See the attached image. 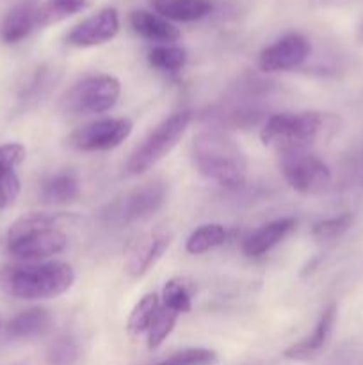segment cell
Segmentation results:
<instances>
[{
	"instance_id": "2",
	"label": "cell",
	"mask_w": 363,
	"mask_h": 365,
	"mask_svg": "<svg viewBox=\"0 0 363 365\" xmlns=\"http://www.w3.org/2000/svg\"><path fill=\"white\" fill-rule=\"evenodd\" d=\"M64 214L28 212L18 217L7 232V252L18 260L48 259L66 250L68 237L59 230Z\"/></svg>"
},
{
	"instance_id": "13",
	"label": "cell",
	"mask_w": 363,
	"mask_h": 365,
	"mask_svg": "<svg viewBox=\"0 0 363 365\" xmlns=\"http://www.w3.org/2000/svg\"><path fill=\"white\" fill-rule=\"evenodd\" d=\"M171 245V234L167 232H152L135 242L134 250L130 252L127 260V273L132 278H139L148 273L153 266L160 260L167 246Z\"/></svg>"
},
{
	"instance_id": "5",
	"label": "cell",
	"mask_w": 363,
	"mask_h": 365,
	"mask_svg": "<svg viewBox=\"0 0 363 365\" xmlns=\"http://www.w3.org/2000/svg\"><path fill=\"white\" fill-rule=\"evenodd\" d=\"M167 196L166 184L160 180L148 182L116 196L102 209V221L110 227H130L152 217L164 205Z\"/></svg>"
},
{
	"instance_id": "18",
	"label": "cell",
	"mask_w": 363,
	"mask_h": 365,
	"mask_svg": "<svg viewBox=\"0 0 363 365\" xmlns=\"http://www.w3.org/2000/svg\"><path fill=\"white\" fill-rule=\"evenodd\" d=\"M52 327V316L45 309H28L18 314L6 327L7 335L11 339H36Z\"/></svg>"
},
{
	"instance_id": "28",
	"label": "cell",
	"mask_w": 363,
	"mask_h": 365,
	"mask_svg": "<svg viewBox=\"0 0 363 365\" xmlns=\"http://www.w3.org/2000/svg\"><path fill=\"white\" fill-rule=\"evenodd\" d=\"M217 355L212 349L205 348H189L184 351L174 353L162 365H212Z\"/></svg>"
},
{
	"instance_id": "3",
	"label": "cell",
	"mask_w": 363,
	"mask_h": 365,
	"mask_svg": "<svg viewBox=\"0 0 363 365\" xmlns=\"http://www.w3.org/2000/svg\"><path fill=\"white\" fill-rule=\"evenodd\" d=\"M75 273L66 262L16 264L0 269V291L18 299H52L73 285Z\"/></svg>"
},
{
	"instance_id": "24",
	"label": "cell",
	"mask_w": 363,
	"mask_h": 365,
	"mask_svg": "<svg viewBox=\"0 0 363 365\" xmlns=\"http://www.w3.org/2000/svg\"><path fill=\"white\" fill-rule=\"evenodd\" d=\"M148 61L157 70L180 71L187 63V53L180 46H155L153 50H149Z\"/></svg>"
},
{
	"instance_id": "14",
	"label": "cell",
	"mask_w": 363,
	"mask_h": 365,
	"mask_svg": "<svg viewBox=\"0 0 363 365\" xmlns=\"http://www.w3.org/2000/svg\"><path fill=\"white\" fill-rule=\"evenodd\" d=\"M335 323H337V305L333 303V305H330L324 310L315 330H313L310 337L302 339V341L295 342L290 348L285 349V359L305 362V360H313L315 356H319L322 349L326 348L327 341H330Z\"/></svg>"
},
{
	"instance_id": "10",
	"label": "cell",
	"mask_w": 363,
	"mask_h": 365,
	"mask_svg": "<svg viewBox=\"0 0 363 365\" xmlns=\"http://www.w3.org/2000/svg\"><path fill=\"white\" fill-rule=\"evenodd\" d=\"M310 41L302 34H287L260 53L258 64L267 73L288 71L301 66L310 56Z\"/></svg>"
},
{
	"instance_id": "29",
	"label": "cell",
	"mask_w": 363,
	"mask_h": 365,
	"mask_svg": "<svg viewBox=\"0 0 363 365\" xmlns=\"http://www.w3.org/2000/svg\"><path fill=\"white\" fill-rule=\"evenodd\" d=\"M25 155H27V150L20 143L0 145V178L9 173H14V168L23 163Z\"/></svg>"
},
{
	"instance_id": "19",
	"label": "cell",
	"mask_w": 363,
	"mask_h": 365,
	"mask_svg": "<svg viewBox=\"0 0 363 365\" xmlns=\"http://www.w3.org/2000/svg\"><path fill=\"white\" fill-rule=\"evenodd\" d=\"M80 195L78 178L70 171H63L46 178L41 185V200L46 205H66Z\"/></svg>"
},
{
	"instance_id": "6",
	"label": "cell",
	"mask_w": 363,
	"mask_h": 365,
	"mask_svg": "<svg viewBox=\"0 0 363 365\" xmlns=\"http://www.w3.org/2000/svg\"><path fill=\"white\" fill-rule=\"evenodd\" d=\"M121 95V84L107 73L89 75L71 86L60 100V109L75 116H93L112 109Z\"/></svg>"
},
{
	"instance_id": "12",
	"label": "cell",
	"mask_w": 363,
	"mask_h": 365,
	"mask_svg": "<svg viewBox=\"0 0 363 365\" xmlns=\"http://www.w3.org/2000/svg\"><path fill=\"white\" fill-rule=\"evenodd\" d=\"M39 0H21L14 4L0 24V39L7 45L20 43L39 27Z\"/></svg>"
},
{
	"instance_id": "7",
	"label": "cell",
	"mask_w": 363,
	"mask_h": 365,
	"mask_svg": "<svg viewBox=\"0 0 363 365\" xmlns=\"http://www.w3.org/2000/svg\"><path fill=\"white\" fill-rule=\"evenodd\" d=\"M192 113L191 110H182L173 114L167 120H164L148 138L144 139L141 146L132 153L128 159L127 170L130 175H142L152 170L157 163L164 159L178 143L184 138L185 130L191 125Z\"/></svg>"
},
{
	"instance_id": "4",
	"label": "cell",
	"mask_w": 363,
	"mask_h": 365,
	"mask_svg": "<svg viewBox=\"0 0 363 365\" xmlns=\"http://www.w3.org/2000/svg\"><path fill=\"white\" fill-rule=\"evenodd\" d=\"M338 118L327 113L299 114H273L262 127L260 138L267 146H276L280 150L305 148L315 145L319 139L333 134L338 127Z\"/></svg>"
},
{
	"instance_id": "22",
	"label": "cell",
	"mask_w": 363,
	"mask_h": 365,
	"mask_svg": "<svg viewBox=\"0 0 363 365\" xmlns=\"http://www.w3.org/2000/svg\"><path fill=\"white\" fill-rule=\"evenodd\" d=\"M224 241H226V230H224L223 225L209 223L201 225L189 235L185 248L192 255H201V253L224 245Z\"/></svg>"
},
{
	"instance_id": "1",
	"label": "cell",
	"mask_w": 363,
	"mask_h": 365,
	"mask_svg": "<svg viewBox=\"0 0 363 365\" xmlns=\"http://www.w3.org/2000/svg\"><path fill=\"white\" fill-rule=\"evenodd\" d=\"M192 166L199 175L224 189H238L248 178V159L241 146L223 132L206 130L191 145Z\"/></svg>"
},
{
	"instance_id": "15",
	"label": "cell",
	"mask_w": 363,
	"mask_h": 365,
	"mask_svg": "<svg viewBox=\"0 0 363 365\" xmlns=\"http://www.w3.org/2000/svg\"><path fill=\"white\" fill-rule=\"evenodd\" d=\"M295 228L294 217H281L263 225L258 230L253 232L242 245V252L246 257H262L269 253L274 246L280 245L288 234Z\"/></svg>"
},
{
	"instance_id": "9",
	"label": "cell",
	"mask_w": 363,
	"mask_h": 365,
	"mask_svg": "<svg viewBox=\"0 0 363 365\" xmlns=\"http://www.w3.org/2000/svg\"><path fill=\"white\" fill-rule=\"evenodd\" d=\"M132 128L134 123L128 118H103L78 127L68 143L80 152H107L120 146L132 134Z\"/></svg>"
},
{
	"instance_id": "8",
	"label": "cell",
	"mask_w": 363,
	"mask_h": 365,
	"mask_svg": "<svg viewBox=\"0 0 363 365\" xmlns=\"http://www.w3.org/2000/svg\"><path fill=\"white\" fill-rule=\"evenodd\" d=\"M280 164L285 180L301 195H317L331 182L330 168L305 148L281 150Z\"/></svg>"
},
{
	"instance_id": "11",
	"label": "cell",
	"mask_w": 363,
	"mask_h": 365,
	"mask_svg": "<svg viewBox=\"0 0 363 365\" xmlns=\"http://www.w3.org/2000/svg\"><path fill=\"white\" fill-rule=\"evenodd\" d=\"M120 32V16L114 7H105L84 21L75 25L68 34V43L80 48L98 46L116 38Z\"/></svg>"
},
{
	"instance_id": "20",
	"label": "cell",
	"mask_w": 363,
	"mask_h": 365,
	"mask_svg": "<svg viewBox=\"0 0 363 365\" xmlns=\"http://www.w3.org/2000/svg\"><path fill=\"white\" fill-rule=\"evenodd\" d=\"M160 310V302L159 296L155 292H148V294L142 296L137 302V305L134 307V310L130 312V317H128L127 330L128 334L134 335V337H139L142 334H148L149 327H152L153 319L157 317Z\"/></svg>"
},
{
	"instance_id": "23",
	"label": "cell",
	"mask_w": 363,
	"mask_h": 365,
	"mask_svg": "<svg viewBox=\"0 0 363 365\" xmlns=\"http://www.w3.org/2000/svg\"><path fill=\"white\" fill-rule=\"evenodd\" d=\"M89 6V0H46L39 7V27H48L68 16L80 13Z\"/></svg>"
},
{
	"instance_id": "17",
	"label": "cell",
	"mask_w": 363,
	"mask_h": 365,
	"mask_svg": "<svg viewBox=\"0 0 363 365\" xmlns=\"http://www.w3.org/2000/svg\"><path fill=\"white\" fill-rule=\"evenodd\" d=\"M157 14L173 21H196L212 11L210 0H149Z\"/></svg>"
},
{
	"instance_id": "21",
	"label": "cell",
	"mask_w": 363,
	"mask_h": 365,
	"mask_svg": "<svg viewBox=\"0 0 363 365\" xmlns=\"http://www.w3.org/2000/svg\"><path fill=\"white\" fill-rule=\"evenodd\" d=\"M194 285L187 278H171L162 291L164 307L177 314H187L192 309Z\"/></svg>"
},
{
	"instance_id": "16",
	"label": "cell",
	"mask_w": 363,
	"mask_h": 365,
	"mask_svg": "<svg viewBox=\"0 0 363 365\" xmlns=\"http://www.w3.org/2000/svg\"><path fill=\"white\" fill-rule=\"evenodd\" d=\"M132 31L148 41L171 43L180 39V29L174 27L169 20L159 16V14L148 13V11H132L128 16Z\"/></svg>"
},
{
	"instance_id": "30",
	"label": "cell",
	"mask_w": 363,
	"mask_h": 365,
	"mask_svg": "<svg viewBox=\"0 0 363 365\" xmlns=\"http://www.w3.org/2000/svg\"><path fill=\"white\" fill-rule=\"evenodd\" d=\"M20 178L14 173H9L0 178V212L9 209L16 202L18 195H20Z\"/></svg>"
},
{
	"instance_id": "26",
	"label": "cell",
	"mask_w": 363,
	"mask_h": 365,
	"mask_svg": "<svg viewBox=\"0 0 363 365\" xmlns=\"http://www.w3.org/2000/svg\"><path fill=\"white\" fill-rule=\"evenodd\" d=\"M180 314L173 312V310L166 309V307H160L159 314L153 319L152 327L148 330V349H157L162 346V342L166 341L171 335V331L174 330V324Z\"/></svg>"
},
{
	"instance_id": "27",
	"label": "cell",
	"mask_w": 363,
	"mask_h": 365,
	"mask_svg": "<svg viewBox=\"0 0 363 365\" xmlns=\"http://www.w3.org/2000/svg\"><path fill=\"white\" fill-rule=\"evenodd\" d=\"M78 360V348L71 337H60L48 351L50 365H75Z\"/></svg>"
},
{
	"instance_id": "25",
	"label": "cell",
	"mask_w": 363,
	"mask_h": 365,
	"mask_svg": "<svg viewBox=\"0 0 363 365\" xmlns=\"http://www.w3.org/2000/svg\"><path fill=\"white\" fill-rule=\"evenodd\" d=\"M352 221H354L352 214H342V216L319 221V223L313 225L312 237L319 242L335 241V239L342 237L352 227Z\"/></svg>"
}]
</instances>
